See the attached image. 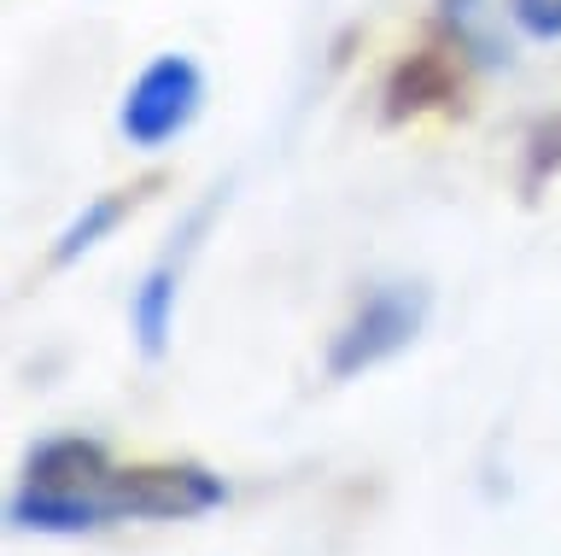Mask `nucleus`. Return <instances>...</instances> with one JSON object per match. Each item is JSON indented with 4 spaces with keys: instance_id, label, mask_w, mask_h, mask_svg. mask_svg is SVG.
Returning <instances> with one entry per match:
<instances>
[{
    "instance_id": "8",
    "label": "nucleus",
    "mask_w": 561,
    "mask_h": 556,
    "mask_svg": "<svg viewBox=\"0 0 561 556\" xmlns=\"http://www.w3.org/2000/svg\"><path fill=\"white\" fill-rule=\"evenodd\" d=\"M508 19L526 42H561V0H508Z\"/></svg>"
},
{
    "instance_id": "6",
    "label": "nucleus",
    "mask_w": 561,
    "mask_h": 556,
    "mask_svg": "<svg viewBox=\"0 0 561 556\" xmlns=\"http://www.w3.org/2000/svg\"><path fill=\"white\" fill-rule=\"evenodd\" d=\"M129 205H135V194H100V200H88L82 212L65 223V235L53 240V252H47L53 270H70L77 258L94 252L100 240H112V229H117L123 217H129Z\"/></svg>"
},
{
    "instance_id": "2",
    "label": "nucleus",
    "mask_w": 561,
    "mask_h": 556,
    "mask_svg": "<svg viewBox=\"0 0 561 556\" xmlns=\"http://www.w3.org/2000/svg\"><path fill=\"white\" fill-rule=\"evenodd\" d=\"M427 287L421 282H375L351 305V317L333 328L328 340V375L333 381H357L380 363H392L398 352H410L427 328Z\"/></svg>"
},
{
    "instance_id": "1",
    "label": "nucleus",
    "mask_w": 561,
    "mask_h": 556,
    "mask_svg": "<svg viewBox=\"0 0 561 556\" xmlns=\"http://www.w3.org/2000/svg\"><path fill=\"white\" fill-rule=\"evenodd\" d=\"M112 451L88 433H47L30 445L24 480L7 498V521L18 533L77 538L112 527Z\"/></svg>"
},
{
    "instance_id": "4",
    "label": "nucleus",
    "mask_w": 561,
    "mask_h": 556,
    "mask_svg": "<svg viewBox=\"0 0 561 556\" xmlns=\"http://www.w3.org/2000/svg\"><path fill=\"white\" fill-rule=\"evenodd\" d=\"M456 94H462V47H421V54L398 59L386 77V124H403V117L433 106H456Z\"/></svg>"
},
{
    "instance_id": "5",
    "label": "nucleus",
    "mask_w": 561,
    "mask_h": 556,
    "mask_svg": "<svg viewBox=\"0 0 561 556\" xmlns=\"http://www.w3.org/2000/svg\"><path fill=\"white\" fill-rule=\"evenodd\" d=\"M175 305H182V264L175 258H158V264L135 282L129 293V334L140 345V358H164L175 340Z\"/></svg>"
},
{
    "instance_id": "7",
    "label": "nucleus",
    "mask_w": 561,
    "mask_h": 556,
    "mask_svg": "<svg viewBox=\"0 0 561 556\" xmlns=\"http://www.w3.org/2000/svg\"><path fill=\"white\" fill-rule=\"evenodd\" d=\"M561 177V112H550L543 124L526 135L520 147V194H538L543 182Z\"/></svg>"
},
{
    "instance_id": "3",
    "label": "nucleus",
    "mask_w": 561,
    "mask_h": 556,
    "mask_svg": "<svg viewBox=\"0 0 561 556\" xmlns=\"http://www.w3.org/2000/svg\"><path fill=\"white\" fill-rule=\"evenodd\" d=\"M205 112V71L193 54H152L117 100V135L140 152L170 147Z\"/></svg>"
}]
</instances>
